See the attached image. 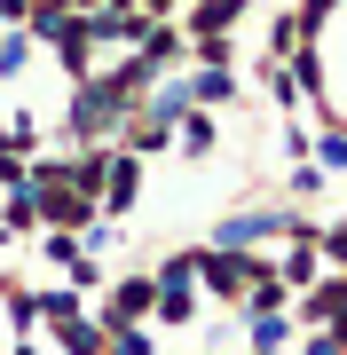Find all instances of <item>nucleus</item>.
Instances as JSON below:
<instances>
[{"label": "nucleus", "mask_w": 347, "mask_h": 355, "mask_svg": "<svg viewBox=\"0 0 347 355\" xmlns=\"http://www.w3.org/2000/svg\"><path fill=\"white\" fill-rule=\"evenodd\" d=\"M150 300H158L150 284H118V292H111V324H134V316H142Z\"/></svg>", "instance_id": "nucleus-1"}, {"label": "nucleus", "mask_w": 347, "mask_h": 355, "mask_svg": "<svg viewBox=\"0 0 347 355\" xmlns=\"http://www.w3.org/2000/svg\"><path fill=\"white\" fill-rule=\"evenodd\" d=\"M197 268H206V284H221V292H237V284H244V268H237V261H206V253H197Z\"/></svg>", "instance_id": "nucleus-2"}, {"label": "nucleus", "mask_w": 347, "mask_h": 355, "mask_svg": "<svg viewBox=\"0 0 347 355\" xmlns=\"http://www.w3.org/2000/svg\"><path fill=\"white\" fill-rule=\"evenodd\" d=\"M127 198H134V158H118L111 166V205H127Z\"/></svg>", "instance_id": "nucleus-3"}, {"label": "nucleus", "mask_w": 347, "mask_h": 355, "mask_svg": "<svg viewBox=\"0 0 347 355\" xmlns=\"http://www.w3.org/2000/svg\"><path fill=\"white\" fill-rule=\"evenodd\" d=\"M332 253H339V261H347V229H339V237H332Z\"/></svg>", "instance_id": "nucleus-4"}, {"label": "nucleus", "mask_w": 347, "mask_h": 355, "mask_svg": "<svg viewBox=\"0 0 347 355\" xmlns=\"http://www.w3.org/2000/svg\"><path fill=\"white\" fill-rule=\"evenodd\" d=\"M308 8H316V16H323V8H332V0H308Z\"/></svg>", "instance_id": "nucleus-5"}, {"label": "nucleus", "mask_w": 347, "mask_h": 355, "mask_svg": "<svg viewBox=\"0 0 347 355\" xmlns=\"http://www.w3.org/2000/svg\"><path fill=\"white\" fill-rule=\"evenodd\" d=\"M48 8H71V0H48Z\"/></svg>", "instance_id": "nucleus-6"}, {"label": "nucleus", "mask_w": 347, "mask_h": 355, "mask_svg": "<svg viewBox=\"0 0 347 355\" xmlns=\"http://www.w3.org/2000/svg\"><path fill=\"white\" fill-rule=\"evenodd\" d=\"M0 182H16V174H8V166H0Z\"/></svg>", "instance_id": "nucleus-7"}]
</instances>
